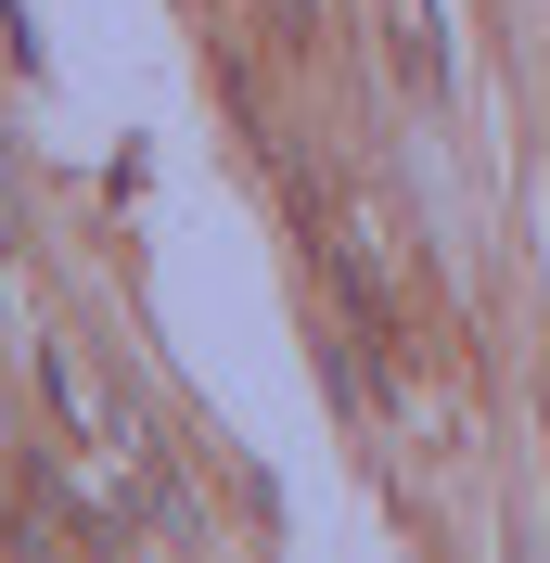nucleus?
Wrapping results in <instances>:
<instances>
[{
  "label": "nucleus",
  "instance_id": "nucleus-1",
  "mask_svg": "<svg viewBox=\"0 0 550 563\" xmlns=\"http://www.w3.org/2000/svg\"><path fill=\"white\" fill-rule=\"evenodd\" d=\"M384 52H397V77H410L422 103H436V90H448V52H436V13H422V26H397V38H384Z\"/></svg>",
  "mask_w": 550,
  "mask_h": 563
},
{
  "label": "nucleus",
  "instance_id": "nucleus-2",
  "mask_svg": "<svg viewBox=\"0 0 550 563\" xmlns=\"http://www.w3.org/2000/svg\"><path fill=\"white\" fill-rule=\"evenodd\" d=\"M270 26H282V52H295V65H320V0H270Z\"/></svg>",
  "mask_w": 550,
  "mask_h": 563
}]
</instances>
